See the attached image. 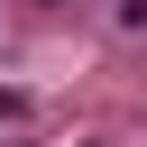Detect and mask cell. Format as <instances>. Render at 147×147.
<instances>
[{
	"mask_svg": "<svg viewBox=\"0 0 147 147\" xmlns=\"http://www.w3.org/2000/svg\"><path fill=\"white\" fill-rule=\"evenodd\" d=\"M119 18H129V28H138V18H147V0H129V9H119Z\"/></svg>",
	"mask_w": 147,
	"mask_h": 147,
	"instance_id": "1",
	"label": "cell"
}]
</instances>
